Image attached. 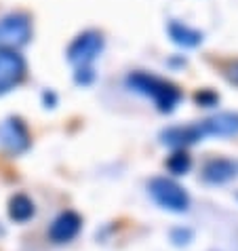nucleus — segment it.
Masks as SVG:
<instances>
[{"instance_id": "obj_1", "label": "nucleus", "mask_w": 238, "mask_h": 251, "mask_svg": "<svg viewBox=\"0 0 238 251\" xmlns=\"http://www.w3.org/2000/svg\"><path fill=\"white\" fill-rule=\"evenodd\" d=\"M127 87L135 93H142L156 103L160 112H173L175 106L181 101V89L173 82L158 78L148 72H131L127 76Z\"/></svg>"}, {"instance_id": "obj_2", "label": "nucleus", "mask_w": 238, "mask_h": 251, "mask_svg": "<svg viewBox=\"0 0 238 251\" xmlns=\"http://www.w3.org/2000/svg\"><path fill=\"white\" fill-rule=\"evenodd\" d=\"M103 34L97 30H87L78 34L68 47V61L76 68H93V61L103 51Z\"/></svg>"}, {"instance_id": "obj_3", "label": "nucleus", "mask_w": 238, "mask_h": 251, "mask_svg": "<svg viewBox=\"0 0 238 251\" xmlns=\"http://www.w3.org/2000/svg\"><path fill=\"white\" fill-rule=\"evenodd\" d=\"M148 190L152 194V199L163 209L181 213V211H188V207H190V197H188V192L177 182H173L169 177H154L148 186Z\"/></svg>"}, {"instance_id": "obj_4", "label": "nucleus", "mask_w": 238, "mask_h": 251, "mask_svg": "<svg viewBox=\"0 0 238 251\" xmlns=\"http://www.w3.org/2000/svg\"><path fill=\"white\" fill-rule=\"evenodd\" d=\"M30 144H32L30 131H27L22 118L11 116L0 123V148H2L6 154H11V156L24 154V152L30 148Z\"/></svg>"}, {"instance_id": "obj_5", "label": "nucleus", "mask_w": 238, "mask_h": 251, "mask_svg": "<svg viewBox=\"0 0 238 251\" xmlns=\"http://www.w3.org/2000/svg\"><path fill=\"white\" fill-rule=\"evenodd\" d=\"M32 38L30 17L24 13H13L0 19V49H17Z\"/></svg>"}, {"instance_id": "obj_6", "label": "nucleus", "mask_w": 238, "mask_h": 251, "mask_svg": "<svg viewBox=\"0 0 238 251\" xmlns=\"http://www.w3.org/2000/svg\"><path fill=\"white\" fill-rule=\"evenodd\" d=\"M25 76V59L17 49H0V95L15 89Z\"/></svg>"}, {"instance_id": "obj_7", "label": "nucleus", "mask_w": 238, "mask_h": 251, "mask_svg": "<svg viewBox=\"0 0 238 251\" xmlns=\"http://www.w3.org/2000/svg\"><path fill=\"white\" fill-rule=\"evenodd\" d=\"M80 228H82L80 215L74 211H64L53 220L51 228H48V239L53 243H70L78 236Z\"/></svg>"}, {"instance_id": "obj_8", "label": "nucleus", "mask_w": 238, "mask_h": 251, "mask_svg": "<svg viewBox=\"0 0 238 251\" xmlns=\"http://www.w3.org/2000/svg\"><path fill=\"white\" fill-rule=\"evenodd\" d=\"M198 129L202 137L205 135H219V137H230L238 135V112H219L211 118L198 123Z\"/></svg>"}, {"instance_id": "obj_9", "label": "nucleus", "mask_w": 238, "mask_h": 251, "mask_svg": "<svg viewBox=\"0 0 238 251\" xmlns=\"http://www.w3.org/2000/svg\"><path fill=\"white\" fill-rule=\"evenodd\" d=\"M238 173V165L230 158H213L205 165L202 171V179L209 184H226L230 179H234Z\"/></svg>"}, {"instance_id": "obj_10", "label": "nucleus", "mask_w": 238, "mask_h": 251, "mask_svg": "<svg viewBox=\"0 0 238 251\" xmlns=\"http://www.w3.org/2000/svg\"><path fill=\"white\" fill-rule=\"evenodd\" d=\"M163 144L171 146V148H184V146L196 144L198 139H202V133L198 129V123L186 125V127H169L160 133Z\"/></svg>"}, {"instance_id": "obj_11", "label": "nucleus", "mask_w": 238, "mask_h": 251, "mask_svg": "<svg viewBox=\"0 0 238 251\" xmlns=\"http://www.w3.org/2000/svg\"><path fill=\"white\" fill-rule=\"evenodd\" d=\"M167 32H169V36L173 38L175 45L188 47V49L198 47L202 43V38H205V36H202V32L194 30V27L181 24V22H171L169 25H167Z\"/></svg>"}, {"instance_id": "obj_12", "label": "nucleus", "mask_w": 238, "mask_h": 251, "mask_svg": "<svg viewBox=\"0 0 238 251\" xmlns=\"http://www.w3.org/2000/svg\"><path fill=\"white\" fill-rule=\"evenodd\" d=\"M34 213H36V207H34V201L27 194H15L9 201V218L13 222L24 224V222L34 218Z\"/></svg>"}, {"instance_id": "obj_13", "label": "nucleus", "mask_w": 238, "mask_h": 251, "mask_svg": "<svg viewBox=\"0 0 238 251\" xmlns=\"http://www.w3.org/2000/svg\"><path fill=\"white\" fill-rule=\"evenodd\" d=\"M167 167H169V171L175 173V176H181V173H186L192 167V160H190V156H188L184 150H177L175 154L169 156V160H167Z\"/></svg>"}, {"instance_id": "obj_14", "label": "nucleus", "mask_w": 238, "mask_h": 251, "mask_svg": "<svg viewBox=\"0 0 238 251\" xmlns=\"http://www.w3.org/2000/svg\"><path fill=\"white\" fill-rule=\"evenodd\" d=\"M194 97H196V101H198L200 106H205V108L215 106V103L219 101V95H217L215 91H211V89H202V91H198Z\"/></svg>"}, {"instance_id": "obj_15", "label": "nucleus", "mask_w": 238, "mask_h": 251, "mask_svg": "<svg viewBox=\"0 0 238 251\" xmlns=\"http://www.w3.org/2000/svg\"><path fill=\"white\" fill-rule=\"evenodd\" d=\"M74 80L78 82V85H82V87L91 85V82L95 80V72H93V68H76Z\"/></svg>"}, {"instance_id": "obj_16", "label": "nucleus", "mask_w": 238, "mask_h": 251, "mask_svg": "<svg viewBox=\"0 0 238 251\" xmlns=\"http://www.w3.org/2000/svg\"><path fill=\"white\" fill-rule=\"evenodd\" d=\"M228 78L234 82V85H238V64H234L232 68H230V72H228Z\"/></svg>"}, {"instance_id": "obj_17", "label": "nucleus", "mask_w": 238, "mask_h": 251, "mask_svg": "<svg viewBox=\"0 0 238 251\" xmlns=\"http://www.w3.org/2000/svg\"><path fill=\"white\" fill-rule=\"evenodd\" d=\"M43 100L47 103V108H48V103H51V108H53V103H55V93L53 91H45L43 93Z\"/></svg>"}]
</instances>
